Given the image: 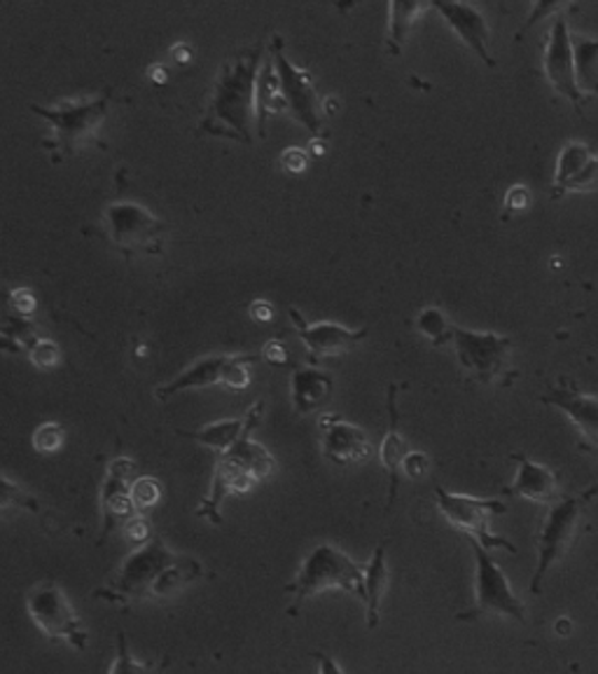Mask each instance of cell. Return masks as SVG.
Wrapping results in <instances>:
<instances>
[{"instance_id": "6da1fadb", "label": "cell", "mask_w": 598, "mask_h": 674, "mask_svg": "<svg viewBox=\"0 0 598 674\" xmlns=\"http://www.w3.org/2000/svg\"><path fill=\"white\" fill-rule=\"evenodd\" d=\"M269 48L262 40L231 54L213 82L199 132L250 145L258 132V75Z\"/></svg>"}, {"instance_id": "7a4b0ae2", "label": "cell", "mask_w": 598, "mask_h": 674, "mask_svg": "<svg viewBox=\"0 0 598 674\" xmlns=\"http://www.w3.org/2000/svg\"><path fill=\"white\" fill-rule=\"evenodd\" d=\"M199 560L178 555L153 534L147 543L122 562L117 572L94 590V598L111 604H136L150 600H168L187 585L202 579Z\"/></svg>"}, {"instance_id": "3957f363", "label": "cell", "mask_w": 598, "mask_h": 674, "mask_svg": "<svg viewBox=\"0 0 598 674\" xmlns=\"http://www.w3.org/2000/svg\"><path fill=\"white\" fill-rule=\"evenodd\" d=\"M29 109L52 124V136L42 141L54 160L78 153L82 145L99 143L101 124L109 118L111 94L101 92L90 99H63L54 105L31 103Z\"/></svg>"}, {"instance_id": "277c9868", "label": "cell", "mask_w": 598, "mask_h": 674, "mask_svg": "<svg viewBox=\"0 0 598 674\" xmlns=\"http://www.w3.org/2000/svg\"><path fill=\"white\" fill-rule=\"evenodd\" d=\"M347 590L355 595L362 604L368 600L365 590V566L355 564L344 551H339L332 543H318L305 558L299 574L283 590L292 593L295 600L302 604L323 590Z\"/></svg>"}, {"instance_id": "5b68a950", "label": "cell", "mask_w": 598, "mask_h": 674, "mask_svg": "<svg viewBox=\"0 0 598 674\" xmlns=\"http://www.w3.org/2000/svg\"><path fill=\"white\" fill-rule=\"evenodd\" d=\"M591 494L594 492H585L580 497H564L549 506L538 534V566L530 579L533 595H540L543 581L549 574V569L561 562L570 553L575 541L580 539L585 527L582 518Z\"/></svg>"}, {"instance_id": "8992f818", "label": "cell", "mask_w": 598, "mask_h": 674, "mask_svg": "<svg viewBox=\"0 0 598 674\" xmlns=\"http://www.w3.org/2000/svg\"><path fill=\"white\" fill-rule=\"evenodd\" d=\"M101 227L105 237L113 242L117 251L126 258L138 256H157L164 248L166 239V223L159 221L153 211L136 202H117L105 206L101 216Z\"/></svg>"}, {"instance_id": "52a82bcc", "label": "cell", "mask_w": 598, "mask_h": 674, "mask_svg": "<svg viewBox=\"0 0 598 674\" xmlns=\"http://www.w3.org/2000/svg\"><path fill=\"white\" fill-rule=\"evenodd\" d=\"M470 551L475 555V606L458 614V621H475L477 616H505L515 619L519 623L526 621V606L515 595L507 576L498 562L491 558L486 548L475 541L467 539Z\"/></svg>"}, {"instance_id": "ba28073f", "label": "cell", "mask_w": 598, "mask_h": 674, "mask_svg": "<svg viewBox=\"0 0 598 674\" xmlns=\"http://www.w3.org/2000/svg\"><path fill=\"white\" fill-rule=\"evenodd\" d=\"M27 611L35 627L52 642H66L75 651H84L90 644L87 627L63 590L52 583L42 581L33 585L27 595Z\"/></svg>"}, {"instance_id": "9c48e42d", "label": "cell", "mask_w": 598, "mask_h": 674, "mask_svg": "<svg viewBox=\"0 0 598 674\" xmlns=\"http://www.w3.org/2000/svg\"><path fill=\"white\" fill-rule=\"evenodd\" d=\"M435 501L437 509L444 515V520L454 527V530L463 532L467 539L480 541L486 551H501L517 553V548L512 545L507 539L491 532V518L507 513V506L501 499H480L470 494H456L446 492L444 488H435Z\"/></svg>"}, {"instance_id": "30bf717a", "label": "cell", "mask_w": 598, "mask_h": 674, "mask_svg": "<svg viewBox=\"0 0 598 674\" xmlns=\"http://www.w3.org/2000/svg\"><path fill=\"white\" fill-rule=\"evenodd\" d=\"M454 349L463 372L480 385H503L509 375L512 340L491 330H454Z\"/></svg>"}, {"instance_id": "8fae6325", "label": "cell", "mask_w": 598, "mask_h": 674, "mask_svg": "<svg viewBox=\"0 0 598 674\" xmlns=\"http://www.w3.org/2000/svg\"><path fill=\"white\" fill-rule=\"evenodd\" d=\"M258 361L255 354H218L202 358V361L192 364L187 370L176 375L171 382L155 389L159 400H166L187 389H206V387H225L229 391H244L250 385L248 366Z\"/></svg>"}, {"instance_id": "7c38bea8", "label": "cell", "mask_w": 598, "mask_h": 674, "mask_svg": "<svg viewBox=\"0 0 598 674\" xmlns=\"http://www.w3.org/2000/svg\"><path fill=\"white\" fill-rule=\"evenodd\" d=\"M269 54L276 63V73L281 78V88L288 101V109L297 122H302L311 136H323V120H320L318 94L313 78L307 69L292 63L283 52V38L274 35L269 42Z\"/></svg>"}, {"instance_id": "4fadbf2b", "label": "cell", "mask_w": 598, "mask_h": 674, "mask_svg": "<svg viewBox=\"0 0 598 674\" xmlns=\"http://www.w3.org/2000/svg\"><path fill=\"white\" fill-rule=\"evenodd\" d=\"M545 75L549 84L564 99H568L575 111L585 113V94L578 88V71H575V52H573V31L568 29L566 17H554L545 42Z\"/></svg>"}, {"instance_id": "5bb4252c", "label": "cell", "mask_w": 598, "mask_h": 674, "mask_svg": "<svg viewBox=\"0 0 598 674\" xmlns=\"http://www.w3.org/2000/svg\"><path fill=\"white\" fill-rule=\"evenodd\" d=\"M136 471V463L130 457H117L109 463L105 471L99 501H101V537L99 543H103L120 527H126V522L136 518V503L132 497V476Z\"/></svg>"}, {"instance_id": "9a60e30c", "label": "cell", "mask_w": 598, "mask_h": 674, "mask_svg": "<svg viewBox=\"0 0 598 674\" xmlns=\"http://www.w3.org/2000/svg\"><path fill=\"white\" fill-rule=\"evenodd\" d=\"M290 321L299 335V340L307 347L311 361H320V358H332V356H341L351 351L355 345H360L365 340L370 328H347L334 321H318V324H309L302 312L297 307L288 309Z\"/></svg>"}, {"instance_id": "2e32d148", "label": "cell", "mask_w": 598, "mask_h": 674, "mask_svg": "<svg viewBox=\"0 0 598 674\" xmlns=\"http://www.w3.org/2000/svg\"><path fill=\"white\" fill-rule=\"evenodd\" d=\"M320 450L334 467H355L368 461L374 452L368 433L353 421L339 415H323L318 419Z\"/></svg>"}, {"instance_id": "e0dca14e", "label": "cell", "mask_w": 598, "mask_h": 674, "mask_svg": "<svg viewBox=\"0 0 598 674\" xmlns=\"http://www.w3.org/2000/svg\"><path fill=\"white\" fill-rule=\"evenodd\" d=\"M258 480H255L241 463H237L234 459H229L227 455H220L216 461V471H213V480H210V490L208 494L202 499L197 515L208 520L210 524H220L223 522V503L227 497L231 494H244L250 492Z\"/></svg>"}, {"instance_id": "ac0fdd59", "label": "cell", "mask_w": 598, "mask_h": 674, "mask_svg": "<svg viewBox=\"0 0 598 674\" xmlns=\"http://www.w3.org/2000/svg\"><path fill=\"white\" fill-rule=\"evenodd\" d=\"M448 27L456 31V35L473 50L488 69H496L494 52H491V31L486 17L470 3H433Z\"/></svg>"}, {"instance_id": "d6986e66", "label": "cell", "mask_w": 598, "mask_h": 674, "mask_svg": "<svg viewBox=\"0 0 598 674\" xmlns=\"http://www.w3.org/2000/svg\"><path fill=\"white\" fill-rule=\"evenodd\" d=\"M398 385L389 387V396H386V410H389V429L386 436H383L381 446H379V459L381 467L386 471L389 478V494H386V511H391L398 499V484H400V473H402V463L408 459V455L412 452L408 438L402 436L400 431V410H398Z\"/></svg>"}, {"instance_id": "ffe728a7", "label": "cell", "mask_w": 598, "mask_h": 674, "mask_svg": "<svg viewBox=\"0 0 598 674\" xmlns=\"http://www.w3.org/2000/svg\"><path fill=\"white\" fill-rule=\"evenodd\" d=\"M543 404L566 412V417L598 450V396L585 394L570 382H561L543 394Z\"/></svg>"}, {"instance_id": "44dd1931", "label": "cell", "mask_w": 598, "mask_h": 674, "mask_svg": "<svg viewBox=\"0 0 598 674\" xmlns=\"http://www.w3.org/2000/svg\"><path fill=\"white\" fill-rule=\"evenodd\" d=\"M262 412H265V404L262 400H258L244 417H234V419H220V421H213V425L208 427H202V429H195V431H185V429H176L178 436L183 438H192L202 442V446H206L208 450L216 452L218 457L229 452L237 442L260 427L262 421Z\"/></svg>"}, {"instance_id": "7402d4cb", "label": "cell", "mask_w": 598, "mask_h": 674, "mask_svg": "<svg viewBox=\"0 0 598 674\" xmlns=\"http://www.w3.org/2000/svg\"><path fill=\"white\" fill-rule=\"evenodd\" d=\"M512 461H517V478L512 480L505 494L522 497L536 503H557L559 497V473L543 467V463L528 459L526 455L515 452Z\"/></svg>"}, {"instance_id": "603a6c76", "label": "cell", "mask_w": 598, "mask_h": 674, "mask_svg": "<svg viewBox=\"0 0 598 674\" xmlns=\"http://www.w3.org/2000/svg\"><path fill=\"white\" fill-rule=\"evenodd\" d=\"M334 391V377L320 368H297L290 377L292 406L299 415L323 408Z\"/></svg>"}, {"instance_id": "cb8c5ba5", "label": "cell", "mask_w": 598, "mask_h": 674, "mask_svg": "<svg viewBox=\"0 0 598 674\" xmlns=\"http://www.w3.org/2000/svg\"><path fill=\"white\" fill-rule=\"evenodd\" d=\"M288 109V101L281 88V78L276 73V63L271 54L265 57L262 69L258 75V136H267V122L269 118L279 115Z\"/></svg>"}, {"instance_id": "d4e9b609", "label": "cell", "mask_w": 598, "mask_h": 674, "mask_svg": "<svg viewBox=\"0 0 598 674\" xmlns=\"http://www.w3.org/2000/svg\"><path fill=\"white\" fill-rule=\"evenodd\" d=\"M365 616H368V627L379 625V609H381V598L389 590V562H386V543H379L374 548V553L365 566Z\"/></svg>"}, {"instance_id": "484cf974", "label": "cell", "mask_w": 598, "mask_h": 674, "mask_svg": "<svg viewBox=\"0 0 598 674\" xmlns=\"http://www.w3.org/2000/svg\"><path fill=\"white\" fill-rule=\"evenodd\" d=\"M229 459H234L237 463H241V467L258 480V482H262V480H267L271 473H274V469H276V459H274V455L262 446V442H258V440H252V431L250 433H246L237 446H234L229 452H225Z\"/></svg>"}, {"instance_id": "4316f807", "label": "cell", "mask_w": 598, "mask_h": 674, "mask_svg": "<svg viewBox=\"0 0 598 674\" xmlns=\"http://www.w3.org/2000/svg\"><path fill=\"white\" fill-rule=\"evenodd\" d=\"M575 71H578V88L587 94H598V38L573 33Z\"/></svg>"}, {"instance_id": "83f0119b", "label": "cell", "mask_w": 598, "mask_h": 674, "mask_svg": "<svg viewBox=\"0 0 598 674\" xmlns=\"http://www.w3.org/2000/svg\"><path fill=\"white\" fill-rule=\"evenodd\" d=\"M596 157V153L591 151V147L587 143H580V141H570L561 147L559 153V160H557V172H554V193L551 197L559 200L564 187L578 176L582 168Z\"/></svg>"}, {"instance_id": "f1b7e54d", "label": "cell", "mask_w": 598, "mask_h": 674, "mask_svg": "<svg viewBox=\"0 0 598 674\" xmlns=\"http://www.w3.org/2000/svg\"><path fill=\"white\" fill-rule=\"evenodd\" d=\"M433 6H423V3H389V33H386V48L393 57H398L404 48V42H408L414 21L419 19V14L423 10H429Z\"/></svg>"}, {"instance_id": "f546056e", "label": "cell", "mask_w": 598, "mask_h": 674, "mask_svg": "<svg viewBox=\"0 0 598 674\" xmlns=\"http://www.w3.org/2000/svg\"><path fill=\"white\" fill-rule=\"evenodd\" d=\"M0 337H3V349L12 351V354H19V351L29 354L33 349V345L40 340L38 326L31 319H27V316H19V314L6 316L3 328H0Z\"/></svg>"}, {"instance_id": "4dcf8cb0", "label": "cell", "mask_w": 598, "mask_h": 674, "mask_svg": "<svg viewBox=\"0 0 598 674\" xmlns=\"http://www.w3.org/2000/svg\"><path fill=\"white\" fill-rule=\"evenodd\" d=\"M414 328L423 337H429L433 347H444L448 343H454L456 326L448 321L446 314L437 307H425L414 319Z\"/></svg>"}, {"instance_id": "1f68e13d", "label": "cell", "mask_w": 598, "mask_h": 674, "mask_svg": "<svg viewBox=\"0 0 598 674\" xmlns=\"http://www.w3.org/2000/svg\"><path fill=\"white\" fill-rule=\"evenodd\" d=\"M109 674H159V670L150 663H138L132 656L124 632H117V656H115Z\"/></svg>"}, {"instance_id": "d6a6232c", "label": "cell", "mask_w": 598, "mask_h": 674, "mask_svg": "<svg viewBox=\"0 0 598 674\" xmlns=\"http://www.w3.org/2000/svg\"><path fill=\"white\" fill-rule=\"evenodd\" d=\"M132 497L136 503V511H150L153 506H157L162 501V484H159V480L150 478V476L136 478L132 482Z\"/></svg>"}, {"instance_id": "836d02e7", "label": "cell", "mask_w": 598, "mask_h": 674, "mask_svg": "<svg viewBox=\"0 0 598 674\" xmlns=\"http://www.w3.org/2000/svg\"><path fill=\"white\" fill-rule=\"evenodd\" d=\"M63 446V427L56 421H45L33 431V448L42 455H52Z\"/></svg>"}, {"instance_id": "e575fe53", "label": "cell", "mask_w": 598, "mask_h": 674, "mask_svg": "<svg viewBox=\"0 0 598 674\" xmlns=\"http://www.w3.org/2000/svg\"><path fill=\"white\" fill-rule=\"evenodd\" d=\"M29 358L35 368L52 370L54 366H59L61 351L52 340H48V337H40V340L33 345V349L29 351Z\"/></svg>"}, {"instance_id": "d590c367", "label": "cell", "mask_w": 598, "mask_h": 674, "mask_svg": "<svg viewBox=\"0 0 598 674\" xmlns=\"http://www.w3.org/2000/svg\"><path fill=\"white\" fill-rule=\"evenodd\" d=\"M10 506H19V509H29L33 513H38V499H33L31 494H27L21 488L6 476L3 478V509H10Z\"/></svg>"}, {"instance_id": "8d00e7d4", "label": "cell", "mask_w": 598, "mask_h": 674, "mask_svg": "<svg viewBox=\"0 0 598 674\" xmlns=\"http://www.w3.org/2000/svg\"><path fill=\"white\" fill-rule=\"evenodd\" d=\"M598 187V153H596V157L582 168V172L575 176L566 187H564V193H561V197L564 195H568V193H587V190H596Z\"/></svg>"}, {"instance_id": "74e56055", "label": "cell", "mask_w": 598, "mask_h": 674, "mask_svg": "<svg viewBox=\"0 0 598 674\" xmlns=\"http://www.w3.org/2000/svg\"><path fill=\"white\" fill-rule=\"evenodd\" d=\"M505 214L503 218H509L512 214H519V211H526L530 206V190L526 185H512L507 190V195L503 200Z\"/></svg>"}, {"instance_id": "f35d334b", "label": "cell", "mask_w": 598, "mask_h": 674, "mask_svg": "<svg viewBox=\"0 0 598 674\" xmlns=\"http://www.w3.org/2000/svg\"><path fill=\"white\" fill-rule=\"evenodd\" d=\"M429 471H431V457L425 452H419V450H412L402 463V473L408 476L410 480H421V478H425V473H429Z\"/></svg>"}, {"instance_id": "ab89813d", "label": "cell", "mask_w": 598, "mask_h": 674, "mask_svg": "<svg viewBox=\"0 0 598 674\" xmlns=\"http://www.w3.org/2000/svg\"><path fill=\"white\" fill-rule=\"evenodd\" d=\"M10 305H12V309H14L19 316H27V319H31L33 312H35L38 300H35V295H33L31 288H14V290L10 293Z\"/></svg>"}, {"instance_id": "60d3db41", "label": "cell", "mask_w": 598, "mask_h": 674, "mask_svg": "<svg viewBox=\"0 0 598 674\" xmlns=\"http://www.w3.org/2000/svg\"><path fill=\"white\" fill-rule=\"evenodd\" d=\"M309 164V157L305 151H299V147H288V151L281 155V166L290 174H302Z\"/></svg>"}, {"instance_id": "b9f144b4", "label": "cell", "mask_w": 598, "mask_h": 674, "mask_svg": "<svg viewBox=\"0 0 598 674\" xmlns=\"http://www.w3.org/2000/svg\"><path fill=\"white\" fill-rule=\"evenodd\" d=\"M262 358L267 364H271V366H288V361H290V356H288V349H286V345L281 343V340H269L267 345H265V349H262Z\"/></svg>"}, {"instance_id": "7bdbcfd3", "label": "cell", "mask_w": 598, "mask_h": 674, "mask_svg": "<svg viewBox=\"0 0 598 674\" xmlns=\"http://www.w3.org/2000/svg\"><path fill=\"white\" fill-rule=\"evenodd\" d=\"M124 532H126V537H130L134 543H141V545L153 539V532H150V524L143 518H134V520L126 522Z\"/></svg>"}, {"instance_id": "ee69618b", "label": "cell", "mask_w": 598, "mask_h": 674, "mask_svg": "<svg viewBox=\"0 0 598 674\" xmlns=\"http://www.w3.org/2000/svg\"><path fill=\"white\" fill-rule=\"evenodd\" d=\"M564 8H568V6H564V3H536V6H533V12H530V17H528V21H526L522 31H528L543 14H547V12L554 14V12H559Z\"/></svg>"}, {"instance_id": "f6af8a7d", "label": "cell", "mask_w": 598, "mask_h": 674, "mask_svg": "<svg viewBox=\"0 0 598 674\" xmlns=\"http://www.w3.org/2000/svg\"><path fill=\"white\" fill-rule=\"evenodd\" d=\"M313 658L318 663V674H344V670L339 667V663L334 658H330L328 653L323 651H316Z\"/></svg>"}, {"instance_id": "bcb514c9", "label": "cell", "mask_w": 598, "mask_h": 674, "mask_svg": "<svg viewBox=\"0 0 598 674\" xmlns=\"http://www.w3.org/2000/svg\"><path fill=\"white\" fill-rule=\"evenodd\" d=\"M250 316L255 321H271L274 319V307L267 300H255L250 305Z\"/></svg>"}, {"instance_id": "7dc6e473", "label": "cell", "mask_w": 598, "mask_h": 674, "mask_svg": "<svg viewBox=\"0 0 598 674\" xmlns=\"http://www.w3.org/2000/svg\"><path fill=\"white\" fill-rule=\"evenodd\" d=\"M570 630H573V625H570V621H568V619H561V621L557 623V632H559L561 637H564V635H568Z\"/></svg>"}, {"instance_id": "c3c4849f", "label": "cell", "mask_w": 598, "mask_h": 674, "mask_svg": "<svg viewBox=\"0 0 598 674\" xmlns=\"http://www.w3.org/2000/svg\"><path fill=\"white\" fill-rule=\"evenodd\" d=\"M334 105H339V103H337L332 96H328V99H326V113L332 115V113H334Z\"/></svg>"}, {"instance_id": "681fc988", "label": "cell", "mask_w": 598, "mask_h": 674, "mask_svg": "<svg viewBox=\"0 0 598 674\" xmlns=\"http://www.w3.org/2000/svg\"><path fill=\"white\" fill-rule=\"evenodd\" d=\"M150 75H153L157 82H164V69H159V67H155L153 71H150Z\"/></svg>"}]
</instances>
